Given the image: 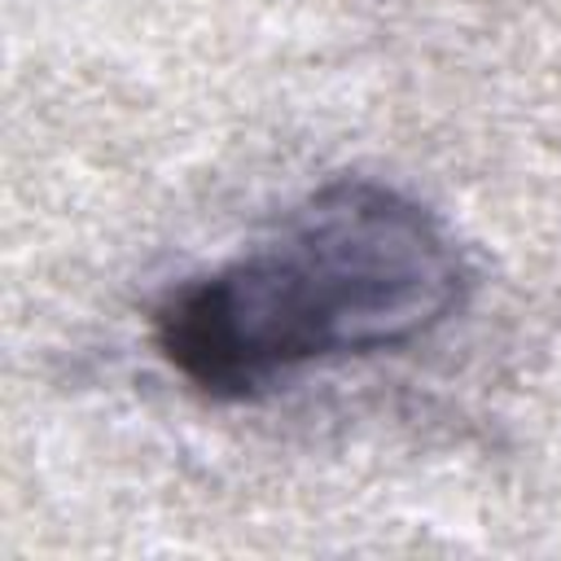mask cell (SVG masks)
<instances>
[{
  "instance_id": "obj_1",
  "label": "cell",
  "mask_w": 561,
  "mask_h": 561,
  "mask_svg": "<svg viewBox=\"0 0 561 561\" xmlns=\"http://www.w3.org/2000/svg\"><path fill=\"white\" fill-rule=\"evenodd\" d=\"M447 224L377 180H333L153 311L158 355L210 399H254L307 364L394 351L465 302Z\"/></svg>"
}]
</instances>
